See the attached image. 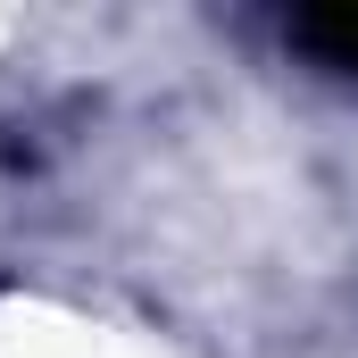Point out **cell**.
Listing matches in <instances>:
<instances>
[{
	"mask_svg": "<svg viewBox=\"0 0 358 358\" xmlns=\"http://www.w3.org/2000/svg\"><path fill=\"white\" fill-rule=\"evenodd\" d=\"M292 42L325 67H358V0H334V8H300L292 17Z\"/></svg>",
	"mask_w": 358,
	"mask_h": 358,
	"instance_id": "6da1fadb",
	"label": "cell"
}]
</instances>
